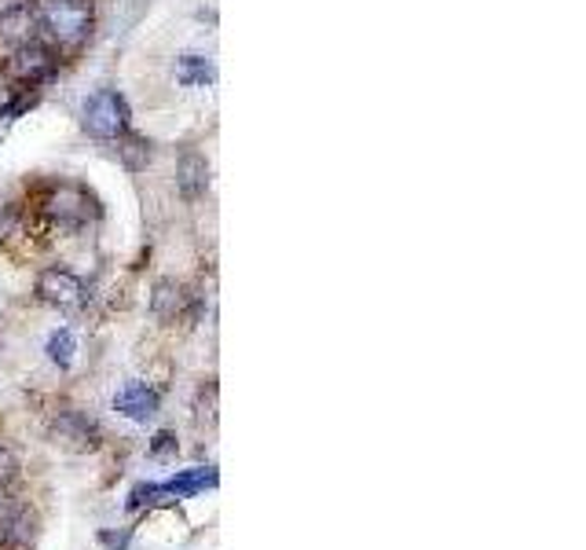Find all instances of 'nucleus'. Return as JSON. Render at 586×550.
<instances>
[{
	"instance_id": "1",
	"label": "nucleus",
	"mask_w": 586,
	"mask_h": 550,
	"mask_svg": "<svg viewBox=\"0 0 586 550\" xmlns=\"http://www.w3.org/2000/svg\"><path fill=\"white\" fill-rule=\"evenodd\" d=\"M220 485V474L213 466H191V469H180L169 481H147V485H136L129 492V510H144V506H173L180 499H195L209 488Z\"/></svg>"
},
{
	"instance_id": "2",
	"label": "nucleus",
	"mask_w": 586,
	"mask_h": 550,
	"mask_svg": "<svg viewBox=\"0 0 586 550\" xmlns=\"http://www.w3.org/2000/svg\"><path fill=\"white\" fill-rule=\"evenodd\" d=\"M37 8H40V26L59 45H77L93 29V0H45Z\"/></svg>"
},
{
	"instance_id": "3",
	"label": "nucleus",
	"mask_w": 586,
	"mask_h": 550,
	"mask_svg": "<svg viewBox=\"0 0 586 550\" xmlns=\"http://www.w3.org/2000/svg\"><path fill=\"white\" fill-rule=\"evenodd\" d=\"M37 533L40 517L26 499H0V550H29Z\"/></svg>"
},
{
	"instance_id": "4",
	"label": "nucleus",
	"mask_w": 586,
	"mask_h": 550,
	"mask_svg": "<svg viewBox=\"0 0 586 550\" xmlns=\"http://www.w3.org/2000/svg\"><path fill=\"white\" fill-rule=\"evenodd\" d=\"M81 122H85L88 133L99 136V139H118L121 133H129V103L118 93L103 88V93H96L85 103V110H81Z\"/></svg>"
},
{
	"instance_id": "5",
	"label": "nucleus",
	"mask_w": 586,
	"mask_h": 550,
	"mask_svg": "<svg viewBox=\"0 0 586 550\" xmlns=\"http://www.w3.org/2000/svg\"><path fill=\"white\" fill-rule=\"evenodd\" d=\"M56 56H52V48H45V45H23V48H12V59H8V66H4V74L12 77L15 85H23V88H34L40 82H48V77L56 74Z\"/></svg>"
},
{
	"instance_id": "6",
	"label": "nucleus",
	"mask_w": 586,
	"mask_h": 550,
	"mask_svg": "<svg viewBox=\"0 0 586 550\" xmlns=\"http://www.w3.org/2000/svg\"><path fill=\"white\" fill-rule=\"evenodd\" d=\"M52 440L66 452H96L99 440V423L85 412H59V418L52 423Z\"/></svg>"
},
{
	"instance_id": "7",
	"label": "nucleus",
	"mask_w": 586,
	"mask_h": 550,
	"mask_svg": "<svg viewBox=\"0 0 586 550\" xmlns=\"http://www.w3.org/2000/svg\"><path fill=\"white\" fill-rule=\"evenodd\" d=\"M37 297L52 308H81L88 294L85 283L74 272H66V268H45L37 276Z\"/></svg>"
},
{
	"instance_id": "8",
	"label": "nucleus",
	"mask_w": 586,
	"mask_h": 550,
	"mask_svg": "<svg viewBox=\"0 0 586 550\" xmlns=\"http://www.w3.org/2000/svg\"><path fill=\"white\" fill-rule=\"evenodd\" d=\"M40 29H45L40 26V8L29 4V0L8 4L4 12H0V45H8V48L34 45Z\"/></svg>"
},
{
	"instance_id": "9",
	"label": "nucleus",
	"mask_w": 586,
	"mask_h": 550,
	"mask_svg": "<svg viewBox=\"0 0 586 550\" xmlns=\"http://www.w3.org/2000/svg\"><path fill=\"white\" fill-rule=\"evenodd\" d=\"M45 209L56 220H63V224H85V220L96 213L93 195H88L85 187H74V184L56 187V192L45 198Z\"/></svg>"
},
{
	"instance_id": "10",
	"label": "nucleus",
	"mask_w": 586,
	"mask_h": 550,
	"mask_svg": "<svg viewBox=\"0 0 586 550\" xmlns=\"http://www.w3.org/2000/svg\"><path fill=\"white\" fill-rule=\"evenodd\" d=\"M158 404H161V400L147 382H125L118 389V396H114V412L133 418V423H147V418H155Z\"/></svg>"
},
{
	"instance_id": "11",
	"label": "nucleus",
	"mask_w": 586,
	"mask_h": 550,
	"mask_svg": "<svg viewBox=\"0 0 586 550\" xmlns=\"http://www.w3.org/2000/svg\"><path fill=\"white\" fill-rule=\"evenodd\" d=\"M180 192L187 198H198L206 192V162L198 155H184L180 158Z\"/></svg>"
},
{
	"instance_id": "12",
	"label": "nucleus",
	"mask_w": 586,
	"mask_h": 550,
	"mask_svg": "<svg viewBox=\"0 0 586 550\" xmlns=\"http://www.w3.org/2000/svg\"><path fill=\"white\" fill-rule=\"evenodd\" d=\"M118 155H121V162H125L129 169H144L150 162V144H147V139L133 136V133H121L118 136Z\"/></svg>"
},
{
	"instance_id": "13",
	"label": "nucleus",
	"mask_w": 586,
	"mask_h": 550,
	"mask_svg": "<svg viewBox=\"0 0 586 550\" xmlns=\"http://www.w3.org/2000/svg\"><path fill=\"white\" fill-rule=\"evenodd\" d=\"M74 353H77V338H74V330H56L52 338H48V359H52L56 367H66L74 364Z\"/></svg>"
},
{
	"instance_id": "14",
	"label": "nucleus",
	"mask_w": 586,
	"mask_h": 550,
	"mask_svg": "<svg viewBox=\"0 0 586 550\" xmlns=\"http://www.w3.org/2000/svg\"><path fill=\"white\" fill-rule=\"evenodd\" d=\"M180 302H184V294H180V286L173 283V279H161V283L155 286V316L161 319H176L180 313Z\"/></svg>"
},
{
	"instance_id": "15",
	"label": "nucleus",
	"mask_w": 586,
	"mask_h": 550,
	"mask_svg": "<svg viewBox=\"0 0 586 550\" xmlns=\"http://www.w3.org/2000/svg\"><path fill=\"white\" fill-rule=\"evenodd\" d=\"M180 82L184 85H209L213 82V66L202 56H184L180 59Z\"/></svg>"
},
{
	"instance_id": "16",
	"label": "nucleus",
	"mask_w": 586,
	"mask_h": 550,
	"mask_svg": "<svg viewBox=\"0 0 586 550\" xmlns=\"http://www.w3.org/2000/svg\"><path fill=\"white\" fill-rule=\"evenodd\" d=\"M180 452V444H176V437L169 433V429H161V433H155V440H150V448H147V455L150 459H173Z\"/></svg>"
},
{
	"instance_id": "17",
	"label": "nucleus",
	"mask_w": 586,
	"mask_h": 550,
	"mask_svg": "<svg viewBox=\"0 0 586 550\" xmlns=\"http://www.w3.org/2000/svg\"><path fill=\"white\" fill-rule=\"evenodd\" d=\"M19 481V459L12 448H4L0 444V492H4L8 485H15Z\"/></svg>"
},
{
	"instance_id": "18",
	"label": "nucleus",
	"mask_w": 586,
	"mask_h": 550,
	"mask_svg": "<svg viewBox=\"0 0 586 550\" xmlns=\"http://www.w3.org/2000/svg\"><path fill=\"white\" fill-rule=\"evenodd\" d=\"M129 539H133V528H121V533H110V528H103V533H99V543H103L107 550H125Z\"/></svg>"
}]
</instances>
